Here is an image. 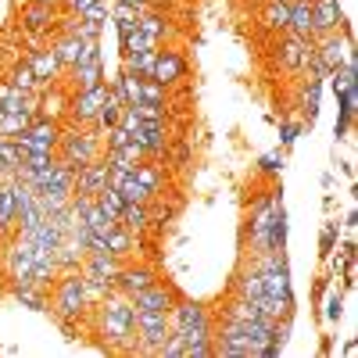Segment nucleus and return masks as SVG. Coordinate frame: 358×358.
Wrapping results in <instances>:
<instances>
[{
    "mask_svg": "<svg viewBox=\"0 0 358 358\" xmlns=\"http://www.w3.org/2000/svg\"><path fill=\"white\" fill-rule=\"evenodd\" d=\"M101 337L108 344H133L136 341V305L133 297H126L122 290L104 294L101 301Z\"/></svg>",
    "mask_w": 358,
    "mask_h": 358,
    "instance_id": "f257e3e1",
    "label": "nucleus"
},
{
    "mask_svg": "<svg viewBox=\"0 0 358 358\" xmlns=\"http://www.w3.org/2000/svg\"><path fill=\"white\" fill-rule=\"evenodd\" d=\"M169 326H172V334L183 341L187 348H190V344H201V341H212V319H208L204 305H197V301L172 305Z\"/></svg>",
    "mask_w": 358,
    "mask_h": 358,
    "instance_id": "f03ea898",
    "label": "nucleus"
},
{
    "mask_svg": "<svg viewBox=\"0 0 358 358\" xmlns=\"http://www.w3.org/2000/svg\"><path fill=\"white\" fill-rule=\"evenodd\" d=\"M86 305H90V297H86L83 273H79V268H65V276L57 280V290H54L57 315H62V319H76V315H83Z\"/></svg>",
    "mask_w": 358,
    "mask_h": 358,
    "instance_id": "7ed1b4c3",
    "label": "nucleus"
},
{
    "mask_svg": "<svg viewBox=\"0 0 358 358\" xmlns=\"http://www.w3.org/2000/svg\"><path fill=\"white\" fill-rule=\"evenodd\" d=\"M169 334H172L169 312H136V351L140 355H158Z\"/></svg>",
    "mask_w": 358,
    "mask_h": 358,
    "instance_id": "20e7f679",
    "label": "nucleus"
},
{
    "mask_svg": "<svg viewBox=\"0 0 358 358\" xmlns=\"http://www.w3.org/2000/svg\"><path fill=\"white\" fill-rule=\"evenodd\" d=\"M97 136L101 133H69V136H62V140H57V143H62V158L72 169L97 162V155H101V140Z\"/></svg>",
    "mask_w": 358,
    "mask_h": 358,
    "instance_id": "39448f33",
    "label": "nucleus"
},
{
    "mask_svg": "<svg viewBox=\"0 0 358 358\" xmlns=\"http://www.w3.org/2000/svg\"><path fill=\"white\" fill-rule=\"evenodd\" d=\"M57 140H62V133H57V126L50 122V118H33V126H29L22 136H15L18 151H40V155H54Z\"/></svg>",
    "mask_w": 358,
    "mask_h": 358,
    "instance_id": "423d86ee",
    "label": "nucleus"
},
{
    "mask_svg": "<svg viewBox=\"0 0 358 358\" xmlns=\"http://www.w3.org/2000/svg\"><path fill=\"white\" fill-rule=\"evenodd\" d=\"M315 62V40H305V36H287L283 47H280V65L287 72H308Z\"/></svg>",
    "mask_w": 358,
    "mask_h": 358,
    "instance_id": "0eeeda50",
    "label": "nucleus"
},
{
    "mask_svg": "<svg viewBox=\"0 0 358 358\" xmlns=\"http://www.w3.org/2000/svg\"><path fill=\"white\" fill-rule=\"evenodd\" d=\"M187 76V62H183V54H176V50H158L155 57V69H151V79L162 83V86H172Z\"/></svg>",
    "mask_w": 358,
    "mask_h": 358,
    "instance_id": "6e6552de",
    "label": "nucleus"
},
{
    "mask_svg": "<svg viewBox=\"0 0 358 358\" xmlns=\"http://www.w3.org/2000/svg\"><path fill=\"white\" fill-rule=\"evenodd\" d=\"M108 187V162H90V165H79L76 169V194H90L97 197L101 190Z\"/></svg>",
    "mask_w": 358,
    "mask_h": 358,
    "instance_id": "1a4fd4ad",
    "label": "nucleus"
},
{
    "mask_svg": "<svg viewBox=\"0 0 358 358\" xmlns=\"http://www.w3.org/2000/svg\"><path fill=\"white\" fill-rule=\"evenodd\" d=\"M104 97H108V86H104V83L83 90V94L72 101V115H76V122H94L97 111H101V104H104Z\"/></svg>",
    "mask_w": 358,
    "mask_h": 358,
    "instance_id": "9d476101",
    "label": "nucleus"
},
{
    "mask_svg": "<svg viewBox=\"0 0 358 358\" xmlns=\"http://www.w3.org/2000/svg\"><path fill=\"white\" fill-rule=\"evenodd\" d=\"M312 22H315V36L337 33L341 29V0H312Z\"/></svg>",
    "mask_w": 358,
    "mask_h": 358,
    "instance_id": "9b49d317",
    "label": "nucleus"
},
{
    "mask_svg": "<svg viewBox=\"0 0 358 358\" xmlns=\"http://www.w3.org/2000/svg\"><path fill=\"white\" fill-rule=\"evenodd\" d=\"M133 140L143 147V155H162L169 147V129H165V122H140Z\"/></svg>",
    "mask_w": 358,
    "mask_h": 358,
    "instance_id": "f8f14e48",
    "label": "nucleus"
},
{
    "mask_svg": "<svg viewBox=\"0 0 358 358\" xmlns=\"http://www.w3.org/2000/svg\"><path fill=\"white\" fill-rule=\"evenodd\" d=\"M133 305H136V312H172V290L162 283H151L133 297Z\"/></svg>",
    "mask_w": 358,
    "mask_h": 358,
    "instance_id": "ddd939ff",
    "label": "nucleus"
},
{
    "mask_svg": "<svg viewBox=\"0 0 358 358\" xmlns=\"http://www.w3.org/2000/svg\"><path fill=\"white\" fill-rule=\"evenodd\" d=\"M287 33L294 36H315V22H312V0H290V22H287Z\"/></svg>",
    "mask_w": 358,
    "mask_h": 358,
    "instance_id": "4468645a",
    "label": "nucleus"
},
{
    "mask_svg": "<svg viewBox=\"0 0 358 358\" xmlns=\"http://www.w3.org/2000/svg\"><path fill=\"white\" fill-rule=\"evenodd\" d=\"M151 283H158L151 268H122V273H118V283H115V290H122L126 297H136L140 290H147Z\"/></svg>",
    "mask_w": 358,
    "mask_h": 358,
    "instance_id": "2eb2a0df",
    "label": "nucleus"
},
{
    "mask_svg": "<svg viewBox=\"0 0 358 358\" xmlns=\"http://www.w3.org/2000/svg\"><path fill=\"white\" fill-rule=\"evenodd\" d=\"M83 258H86V248L76 241L72 233H65V236H62V244L54 248V262H57V268H62V273H65V268H79Z\"/></svg>",
    "mask_w": 358,
    "mask_h": 358,
    "instance_id": "dca6fc26",
    "label": "nucleus"
},
{
    "mask_svg": "<svg viewBox=\"0 0 358 358\" xmlns=\"http://www.w3.org/2000/svg\"><path fill=\"white\" fill-rule=\"evenodd\" d=\"M118 226H126L129 233H143L147 226H151V208L136 204V201H126V208L118 212Z\"/></svg>",
    "mask_w": 358,
    "mask_h": 358,
    "instance_id": "f3484780",
    "label": "nucleus"
},
{
    "mask_svg": "<svg viewBox=\"0 0 358 358\" xmlns=\"http://www.w3.org/2000/svg\"><path fill=\"white\" fill-rule=\"evenodd\" d=\"M29 65H33L40 86L50 83V79H57V72H62V62H57V50H54V47H50V50H36L33 57H29Z\"/></svg>",
    "mask_w": 358,
    "mask_h": 358,
    "instance_id": "a211bd4d",
    "label": "nucleus"
},
{
    "mask_svg": "<svg viewBox=\"0 0 358 358\" xmlns=\"http://www.w3.org/2000/svg\"><path fill=\"white\" fill-rule=\"evenodd\" d=\"M0 108L4 111H36L33 97H29L25 90L11 86V83H0Z\"/></svg>",
    "mask_w": 358,
    "mask_h": 358,
    "instance_id": "6ab92c4d",
    "label": "nucleus"
},
{
    "mask_svg": "<svg viewBox=\"0 0 358 358\" xmlns=\"http://www.w3.org/2000/svg\"><path fill=\"white\" fill-rule=\"evenodd\" d=\"M29 126H33V111H4L0 118V136H22Z\"/></svg>",
    "mask_w": 358,
    "mask_h": 358,
    "instance_id": "aec40b11",
    "label": "nucleus"
},
{
    "mask_svg": "<svg viewBox=\"0 0 358 358\" xmlns=\"http://www.w3.org/2000/svg\"><path fill=\"white\" fill-rule=\"evenodd\" d=\"M54 50H57V62H62V69H69V72L83 62V40H79V36H72V33H69L62 43H57Z\"/></svg>",
    "mask_w": 358,
    "mask_h": 358,
    "instance_id": "412c9836",
    "label": "nucleus"
},
{
    "mask_svg": "<svg viewBox=\"0 0 358 358\" xmlns=\"http://www.w3.org/2000/svg\"><path fill=\"white\" fill-rule=\"evenodd\" d=\"M155 57H158V47H151V50H136V54H126V72H133V76H140V79H151Z\"/></svg>",
    "mask_w": 358,
    "mask_h": 358,
    "instance_id": "4be33fe9",
    "label": "nucleus"
},
{
    "mask_svg": "<svg viewBox=\"0 0 358 358\" xmlns=\"http://www.w3.org/2000/svg\"><path fill=\"white\" fill-rule=\"evenodd\" d=\"M72 76L79 79V86H83V90L97 86V83H104V65H101V54H97V57H90V62H83V65H76V69H72Z\"/></svg>",
    "mask_w": 358,
    "mask_h": 358,
    "instance_id": "5701e85b",
    "label": "nucleus"
},
{
    "mask_svg": "<svg viewBox=\"0 0 358 358\" xmlns=\"http://www.w3.org/2000/svg\"><path fill=\"white\" fill-rule=\"evenodd\" d=\"M133 236L136 233H129L126 226H115L108 236H104V244H108V255H115V258H126L129 251H133Z\"/></svg>",
    "mask_w": 358,
    "mask_h": 358,
    "instance_id": "b1692460",
    "label": "nucleus"
},
{
    "mask_svg": "<svg viewBox=\"0 0 358 358\" xmlns=\"http://www.w3.org/2000/svg\"><path fill=\"white\" fill-rule=\"evenodd\" d=\"M140 8H133V4H122V0H115V8H111V22L118 25V36L122 33H129V29H136V22H140Z\"/></svg>",
    "mask_w": 358,
    "mask_h": 358,
    "instance_id": "393cba45",
    "label": "nucleus"
},
{
    "mask_svg": "<svg viewBox=\"0 0 358 358\" xmlns=\"http://www.w3.org/2000/svg\"><path fill=\"white\" fill-rule=\"evenodd\" d=\"M287 22H290V4H283V0H273V4L262 11V25L265 29H280V33H287Z\"/></svg>",
    "mask_w": 358,
    "mask_h": 358,
    "instance_id": "a878e982",
    "label": "nucleus"
},
{
    "mask_svg": "<svg viewBox=\"0 0 358 358\" xmlns=\"http://www.w3.org/2000/svg\"><path fill=\"white\" fill-rule=\"evenodd\" d=\"M251 319H258V308L248 297H236V301L226 305V322H251Z\"/></svg>",
    "mask_w": 358,
    "mask_h": 358,
    "instance_id": "bb28decb",
    "label": "nucleus"
},
{
    "mask_svg": "<svg viewBox=\"0 0 358 358\" xmlns=\"http://www.w3.org/2000/svg\"><path fill=\"white\" fill-rule=\"evenodd\" d=\"M236 290H241V297H248V301H258V297L265 294V290H262V273H258V268H248V273L236 280Z\"/></svg>",
    "mask_w": 358,
    "mask_h": 358,
    "instance_id": "cd10ccee",
    "label": "nucleus"
},
{
    "mask_svg": "<svg viewBox=\"0 0 358 358\" xmlns=\"http://www.w3.org/2000/svg\"><path fill=\"white\" fill-rule=\"evenodd\" d=\"M151 47H158V40H151L147 33H140V29H129V33H122V54L151 50Z\"/></svg>",
    "mask_w": 358,
    "mask_h": 358,
    "instance_id": "c85d7f7f",
    "label": "nucleus"
},
{
    "mask_svg": "<svg viewBox=\"0 0 358 358\" xmlns=\"http://www.w3.org/2000/svg\"><path fill=\"white\" fill-rule=\"evenodd\" d=\"M136 29H140V33H147V36H151V40H162V36L169 33V25H165V18H162V15H151V11H143V15H140Z\"/></svg>",
    "mask_w": 358,
    "mask_h": 358,
    "instance_id": "c756f323",
    "label": "nucleus"
},
{
    "mask_svg": "<svg viewBox=\"0 0 358 358\" xmlns=\"http://www.w3.org/2000/svg\"><path fill=\"white\" fill-rule=\"evenodd\" d=\"M0 162H4V169L15 176L18 165H22V151H18V143L11 136H0Z\"/></svg>",
    "mask_w": 358,
    "mask_h": 358,
    "instance_id": "7c9ffc66",
    "label": "nucleus"
},
{
    "mask_svg": "<svg viewBox=\"0 0 358 358\" xmlns=\"http://www.w3.org/2000/svg\"><path fill=\"white\" fill-rule=\"evenodd\" d=\"M11 86H18V90H25V94H33V90L40 86V79H36V72H33V65L29 62H22L15 72H11Z\"/></svg>",
    "mask_w": 358,
    "mask_h": 358,
    "instance_id": "2f4dec72",
    "label": "nucleus"
},
{
    "mask_svg": "<svg viewBox=\"0 0 358 358\" xmlns=\"http://www.w3.org/2000/svg\"><path fill=\"white\" fill-rule=\"evenodd\" d=\"M319 97H322V79H308V94H305V122L308 126L319 115Z\"/></svg>",
    "mask_w": 358,
    "mask_h": 358,
    "instance_id": "473e14b6",
    "label": "nucleus"
},
{
    "mask_svg": "<svg viewBox=\"0 0 358 358\" xmlns=\"http://www.w3.org/2000/svg\"><path fill=\"white\" fill-rule=\"evenodd\" d=\"M133 176H136L140 183H143L147 190H151V194H155V190H158V183H162V172H158V165H147V162H140V165L133 169Z\"/></svg>",
    "mask_w": 358,
    "mask_h": 358,
    "instance_id": "72a5a7b5",
    "label": "nucleus"
},
{
    "mask_svg": "<svg viewBox=\"0 0 358 358\" xmlns=\"http://www.w3.org/2000/svg\"><path fill=\"white\" fill-rule=\"evenodd\" d=\"M129 108L136 111L140 122H165V104H147V101H140V104H129Z\"/></svg>",
    "mask_w": 358,
    "mask_h": 358,
    "instance_id": "f704fd0d",
    "label": "nucleus"
},
{
    "mask_svg": "<svg viewBox=\"0 0 358 358\" xmlns=\"http://www.w3.org/2000/svg\"><path fill=\"white\" fill-rule=\"evenodd\" d=\"M140 101H147V104H165V86L155 83V79H143V83H140ZM140 101H136V104H140Z\"/></svg>",
    "mask_w": 358,
    "mask_h": 358,
    "instance_id": "c9c22d12",
    "label": "nucleus"
},
{
    "mask_svg": "<svg viewBox=\"0 0 358 358\" xmlns=\"http://www.w3.org/2000/svg\"><path fill=\"white\" fill-rule=\"evenodd\" d=\"M15 297H18V301L22 305H29V308H36V312H43V290L40 287H15Z\"/></svg>",
    "mask_w": 358,
    "mask_h": 358,
    "instance_id": "e433bc0d",
    "label": "nucleus"
},
{
    "mask_svg": "<svg viewBox=\"0 0 358 358\" xmlns=\"http://www.w3.org/2000/svg\"><path fill=\"white\" fill-rule=\"evenodd\" d=\"M50 18H54V15H50V8H47V4H33V8L25 11V25L33 29V33H40V29H43Z\"/></svg>",
    "mask_w": 358,
    "mask_h": 358,
    "instance_id": "4c0bfd02",
    "label": "nucleus"
},
{
    "mask_svg": "<svg viewBox=\"0 0 358 358\" xmlns=\"http://www.w3.org/2000/svg\"><path fill=\"white\" fill-rule=\"evenodd\" d=\"M79 18H83V22H90V25H97V29H101V25H104V22L111 18V11H108V4H104V0H97V4H90L86 11H79Z\"/></svg>",
    "mask_w": 358,
    "mask_h": 358,
    "instance_id": "58836bf2",
    "label": "nucleus"
},
{
    "mask_svg": "<svg viewBox=\"0 0 358 358\" xmlns=\"http://www.w3.org/2000/svg\"><path fill=\"white\" fill-rule=\"evenodd\" d=\"M258 169H262L265 176H276V172L283 169V155H280V151H268V155H262V158H258Z\"/></svg>",
    "mask_w": 358,
    "mask_h": 358,
    "instance_id": "ea45409f",
    "label": "nucleus"
},
{
    "mask_svg": "<svg viewBox=\"0 0 358 358\" xmlns=\"http://www.w3.org/2000/svg\"><path fill=\"white\" fill-rule=\"evenodd\" d=\"M341 312H344L341 294H330V301H326V319H330V322H337V319H341Z\"/></svg>",
    "mask_w": 358,
    "mask_h": 358,
    "instance_id": "a19ab883",
    "label": "nucleus"
},
{
    "mask_svg": "<svg viewBox=\"0 0 358 358\" xmlns=\"http://www.w3.org/2000/svg\"><path fill=\"white\" fill-rule=\"evenodd\" d=\"M334 241H337V226H334V222H326V226H322V255H330V251H334Z\"/></svg>",
    "mask_w": 358,
    "mask_h": 358,
    "instance_id": "79ce46f5",
    "label": "nucleus"
},
{
    "mask_svg": "<svg viewBox=\"0 0 358 358\" xmlns=\"http://www.w3.org/2000/svg\"><path fill=\"white\" fill-rule=\"evenodd\" d=\"M65 4H69V8H72V11L79 15V11H86L90 4H97V0H65Z\"/></svg>",
    "mask_w": 358,
    "mask_h": 358,
    "instance_id": "37998d69",
    "label": "nucleus"
},
{
    "mask_svg": "<svg viewBox=\"0 0 358 358\" xmlns=\"http://www.w3.org/2000/svg\"><path fill=\"white\" fill-rule=\"evenodd\" d=\"M297 140V126H283V147H290Z\"/></svg>",
    "mask_w": 358,
    "mask_h": 358,
    "instance_id": "c03bdc74",
    "label": "nucleus"
},
{
    "mask_svg": "<svg viewBox=\"0 0 358 358\" xmlns=\"http://www.w3.org/2000/svg\"><path fill=\"white\" fill-rule=\"evenodd\" d=\"M122 4H133V8H140V11H151V0H122Z\"/></svg>",
    "mask_w": 358,
    "mask_h": 358,
    "instance_id": "a18cd8bd",
    "label": "nucleus"
},
{
    "mask_svg": "<svg viewBox=\"0 0 358 358\" xmlns=\"http://www.w3.org/2000/svg\"><path fill=\"white\" fill-rule=\"evenodd\" d=\"M33 4H47V8H54V4H57V0H33Z\"/></svg>",
    "mask_w": 358,
    "mask_h": 358,
    "instance_id": "49530a36",
    "label": "nucleus"
},
{
    "mask_svg": "<svg viewBox=\"0 0 358 358\" xmlns=\"http://www.w3.org/2000/svg\"><path fill=\"white\" fill-rule=\"evenodd\" d=\"M0 118H4V108H0Z\"/></svg>",
    "mask_w": 358,
    "mask_h": 358,
    "instance_id": "de8ad7c7",
    "label": "nucleus"
},
{
    "mask_svg": "<svg viewBox=\"0 0 358 358\" xmlns=\"http://www.w3.org/2000/svg\"><path fill=\"white\" fill-rule=\"evenodd\" d=\"M283 4H290V0H283Z\"/></svg>",
    "mask_w": 358,
    "mask_h": 358,
    "instance_id": "09e8293b",
    "label": "nucleus"
}]
</instances>
